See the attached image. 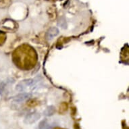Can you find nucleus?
<instances>
[{
	"label": "nucleus",
	"mask_w": 129,
	"mask_h": 129,
	"mask_svg": "<svg viewBox=\"0 0 129 129\" xmlns=\"http://www.w3.org/2000/svg\"><path fill=\"white\" fill-rule=\"evenodd\" d=\"M31 96L32 95L29 93H22L14 97L13 100L15 102H22L30 99Z\"/></svg>",
	"instance_id": "nucleus-3"
},
{
	"label": "nucleus",
	"mask_w": 129,
	"mask_h": 129,
	"mask_svg": "<svg viewBox=\"0 0 129 129\" xmlns=\"http://www.w3.org/2000/svg\"><path fill=\"white\" fill-rule=\"evenodd\" d=\"M58 34H59V30L57 28L52 27L49 28L47 32L46 38L47 40H51L54 37L57 36Z\"/></svg>",
	"instance_id": "nucleus-5"
},
{
	"label": "nucleus",
	"mask_w": 129,
	"mask_h": 129,
	"mask_svg": "<svg viewBox=\"0 0 129 129\" xmlns=\"http://www.w3.org/2000/svg\"><path fill=\"white\" fill-rule=\"evenodd\" d=\"M39 81L38 78H35L34 79L33 78H29V79H25V80H23L20 81L16 87V89L18 91H20V92H24L28 88L32 87V86H34L35 85L37 82Z\"/></svg>",
	"instance_id": "nucleus-1"
},
{
	"label": "nucleus",
	"mask_w": 129,
	"mask_h": 129,
	"mask_svg": "<svg viewBox=\"0 0 129 129\" xmlns=\"http://www.w3.org/2000/svg\"><path fill=\"white\" fill-rule=\"evenodd\" d=\"M6 39V35L4 32L0 30V45H2Z\"/></svg>",
	"instance_id": "nucleus-7"
},
{
	"label": "nucleus",
	"mask_w": 129,
	"mask_h": 129,
	"mask_svg": "<svg viewBox=\"0 0 129 129\" xmlns=\"http://www.w3.org/2000/svg\"><path fill=\"white\" fill-rule=\"evenodd\" d=\"M55 112V107L53 106H48L47 108L45 110V111L43 112V114L45 116H53Z\"/></svg>",
	"instance_id": "nucleus-6"
},
{
	"label": "nucleus",
	"mask_w": 129,
	"mask_h": 129,
	"mask_svg": "<svg viewBox=\"0 0 129 129\" xmlns=\"http://www.w3.org/2000/svg\"><path fill=\"white\" fill-rule=\"evenodd\" d=\"M41 118V114L38 112H31L26 116L24 120V122L26 124H31L36 122L39 119Z\"/></svg>",
	"instance_id": "nucleus-2"
},
{
	"label": "nucleus",
	"mask_w": 129,
	"mask_h": 129,
	"mask_svg": "<svg viewBox=\"0 0 129 129\" xmlns=\"http://www.w3.org/2000/svg\"><path fill=\"white\" fill-rule=\"evenodd\" d=\"M55 125L54 123L49 122L47 120H42L39 124V129H53Z\"/></svg>",
	"instance_id": "nucleus-4"
}]
</instances>
